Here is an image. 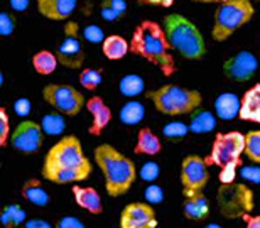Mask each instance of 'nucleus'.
I'll return each mask as SVG.
<instances>
[{
  "label": "nucleus",
  "instance_id": "obj_1",
  "mask_svg": "<svg viewBox=\"0 0 260 228\" xmlns=\"http://www.w3.org/2000/svg\"><path fill=\"white\" fill-rule=\"evenodd\" d=\"M43 178L54 184L80 183L90 178L91 162L83 152V146L76 136L61 137L46 152Z\"/></svg>",
  "mask_w": 260,
  "mask_h": 228
},
{
  "label": "nucleus",
  "instance_id": "obj_2",
  "mask_svg": "<svg viewBox=\"0 0 260 228\" xmlns=\"http://www.w3.org/2000/svg\"><path fill=\"white\" fill-rule=\"evenodd\" d=\"M171 51L173 49L162 24L155 20H142L135 27L130 39V53L155 64L164 76H173L176 73V63Z\"/></svg>",
  "mask_w": 260,
  "mask_h": 228
},
{
  "label": "nucleus",
  "instance_id": "obj_3",
  "mask_svg": "<svg viewBox=\"0 0 260 228\" xmlns=\"http://www.w3.org/2000/svg\"><path fill=\"white\" fill-rule=\"evenodd\" d=\"M93 155H95V162L103 174L108 196L118 198V196L127 194L137 178V169H135L132 159L117 151L110 144L96 146Z\"/></svg>",
  "mask_w": 260,
  "mask_h": 228
},
{
  "label": "nucleus",
  "instance_id": "obj_4",
  "mask_svg": "<svg viewBox=\"0 0 260 228\" xmlns=\"http://www.w3.org/2000/svg\"><path fill=\"white\" fill-rule=\"evenodd\" d=\"M162 27L168 36L171 49L176 51L181 58L198 61L206 54L205 38L194 22L183 14H169L164 17Z\"/></svg>",
  "mask_w": 260,
  "mask_h": 228
},
{
  "label": "nucleus",
  "instance_id": "obj_5",
  "mask_svg": "<svg viewBox=\"0 0 260 228\" xmlns=\"http://www.w3.org/2000/svg\"><path fill=\"white\" fill-rule=\"evenodd\" d=\"M145 96L154 103L157 112L169 117L194 113L203 103V95L198 90L178 86L173 83L149 91Z\"/></svg>",
  "mask_w": 260,
  "mask_h": 228
},
{
  "label": "nucleus",
  "instance_id": "obj_6",
  "mask_svg": "<svg viewBox=\"0 0 260 228\" xmlns=\"http://www.w3.org/2000/svg\"><path fill=\"white\" fill-rule=\"evenodd\" d=\"M255 14L250 0H235V2H220L213 15L211 38L218 43H225L238 29L248 24Z\"/></svg>",
  "mask_w": 260,
  "mask_h": 228
},
{
  "label": "nucleus",
  "instance_id": "obj_7",
  "mask_svg": "<svg viewBox=\"0 0 260 228\" xmlns=\"http://www.w3.org/2000/svg\"><path fill=\"white\" fill-rule=\"evenodd\" d=\"M245 152V136L238 131L220 132L213 141L211 152L206 159L208 166L223 168L226 164L242 162V154Z\"/></svg>",
  "mask_w": 260,
  "mask_h": 228
},
{
  "label": "nucleus",
  "instance_id": "obj_8",
  "mask_svg": "<svg viewBox=\"0 0 260 228\" xmlns=\"http://www.w3.org/2000/svg\"><path fill=\"white\" fill-rule=\"evenodd\" d=\"M43 98L49 107L66 117H76L86 100L80 90L64 83H48L43 88Z\"/></svg>",
  "mask_w": 260,
  "mask_h": 228
},
{
  "label": "nucleus",
  "instance_id": "obj_9",
  "mask_svg": "<svg viewBox=\"0 0 260 228\" xmlns=\"http://www.w3.org/2000/svg\"><path fill=\"white\" fill-rule=\"evenodd\" d=\"M218 206L226 218H243L253 210V193L245 184H221L218 191Z\"/></svg>",
  "mask_w": 260,
  "mask_h": 228
},
{
  "label": "nucleus",
  "instance_id": "obj_10",
  "mask_svg": "<svg viewBox=\"0 0 260 228\" xmlns=\"http://www.w3.org/2000/svg\"><path fill=\"white\" fill-rule=\"evenodd\" d=\"M58 61L68 70H80L85 63V49L81 46V32L76 22H68L64 25L63 43L58 48Z\"/></svg>",
  "mask_w": 260,
  "mask_h": 228
},
{
  "label": "nucleus",
  "instance_id": "obj_11",
  "mask_svg": "<svg viewBox=\"0 0 260 228\" xmlns=\"http://www.w3.org/2000/svg\"><path fill=\"white\" fill-rule=\"evenodd\" d=\"M210 181V169L206 159L200 155H186L181 162V184L183 193H198L203 191Z\"/></svg>",
  "mask_w": 260,
  "mask_h": 228
},
{
  "label": "nucleus",
  "instance_id": "obj_12",
  "mask_svg": "<svg viewBox=\"0 0 260 228\" xmlns=\"http://www.w3.org/2000/svg\"><path fill=\"white\" fill-rule=\"evenodd\" d=\"M9 144L15 151L22 154L38 152L44 144V131L41 123L34 120H24L12 131Z\"/></svg>",
  "mask_w": 260,
  "mask_h": 228
},
{
  "label": "nucleus",
  "instance_id": "obj_13",
  "mask_svg": "<svg viewBox=\"0 0 260 228\" xmlns=\"http://www.w3.org/2000/svg\"><path fill=\"white\" fill-rule=\"evenodd\" d=\"M258 68V59L255 54H252L250 51H240L235 56L228 58L223 64V73L232 81L243 83L252 80L257 73Z\"/></svg>",
  "mask_w": 260,
  "mask_h": 228
},
{
  "label": "nucleus",
  "instance_id": "obj_14",
  "mask_svg": "<svg viewBox=\"0 0 260 228\" xmlns=\"http://www.w3.org/2000/svg\"><path fill=\"white\" fill-rule=\"evenodd\" d=\"M120 228H157V216L150 203H128L120 213Z\"/></svg>",
  "mask_w": 260,
  "mask_h": 228
},
{
  "label": "nucleus",
  "instance_id": "obj_15",
  "mask_svg": "<svg viewBox=\"0 0 260 228\" xmlns=\"http://www.w3.org/2000/svg\"><path fill=\"white\" fill-rule=\"evenodd\" d=\"M86 110L91 115V123L88 127V134L90 136H102V132L105 131L107 125L112 120V110L110 107L103 102L102 96H91L90 100H86Z\"/></svg>",
  "mask_w": 260,
  "mask_h": 228
},
{
  "label": "nucleus",
  "instance_id": "obj_16",
  "mask_svg": "<svg viewBox=\"0 0 260 228\" xmlns=\"http://www.w3.org/2000/svg\"><path fill=\"white\" fill-rule=\"evenodd\" d=\"M76 9V0H38V10L49 20H66Z\"/></svg>",
  "mask_w": 260,
  "mask_h": 228
},
{
  "label": "nucleus",
  "instance_id": "obj_17",
  "mask_svg": "<svg viewBox=\"0 0 260 228\" xmlns=\"http://www.w3.org/2000/svg\"><path fill=\"white\" fill-rule=\"evenodd\" d=\"M73 196L80 208L86 210L91 215H100L103 211V203L100 193L91 186H73Z\"/></svg>",
  "mask_w": 260,
  "mask_h": 228
},
{
  "label": "nucleus",
  "instance_id": "obj_18",
  "mask_svg": "<svg viewBox=\"0 0 260 228\" xmlns=\"http://www.w3.org/2000/svg\"><path fill=\"white\" fill-rule=\"evenodd\" d=\"M183 213L188 220L200 221L210 215V203L208 198L203 194V191L198 193H184V205Z\"/></svg>",
  "mask_w": 260,
  "mask_h": 228
},
{
  "label": "nucleus",
  "instance_id": "obj_19",
  "mask_svg": "<svg viewBox=\"0 0 260 228\" xmlns=\"http://www.w3.org/2000/svg\"><path fill=\"white\" fill-rule=\"evenodd\" d=\"M238 117L245 122L260 123V83L248 88L245 95L242 96V107Z\"/></svg>",
  "mask_w": 260,
  "mask_h": 228
},
{
  "label": "nucleus",
  "instance_id": "obj_20",
  "mask_svg": "<svg viewBox=\"0 0 260 228\" xmlns=\"http://www.w3.org/2000/svg\"><path fill=\"white\" fill-rule=\"evenodd\" d=\"M240 107L242 100H238L235 93H221L215 100V113L223 120H232L240 115Z\"/></svg>",
  "mask_w": 260,
  "mask_h": 228
},
{
  "label": "nucleus",
  "instance_id": "obj_21",
  "mask_svg": "<svg viewBox=\"0 0 260 228\" xmlns=\"http://www.w3.org/2000/svg\"><path fill=\"white\" fill-rule=\"evenodd\" d=\"M160 149H162L160 139L150 128H140L137 134V142H135L134 152L139 155H155L160 152Z\"/></svg>",
  "mask_w": 260,
  "mask_h": 228
},
{
  "label": "nucleus",
  "instance_id": "obj_22",
  "mask_svg": "<svg viewBox=\"0 0 260 228\" xmlns=\"http://www.w3.org/2000/svg\"><path fill=\"white\" fill-rule=\"evenodd\" d=\"M102 51L107 59L118 61V59H123L128 54L130 43L125 38H122V36L113 34V36L105 38V41L102 43Z\"/></svg>",
  "mask_w": 260,
  "mask_h": 228
},
{
  "label": "nucleus",
  "instance_id": "obj_23",
  "mask_svg": "<svg viewBox=\"0 0 260 228\" xmlns=\"http://www.w3.org/2000/svg\"><path fill=\"white\" fill-rule=\"evenodd\" d=\"M20 194H22L24 200H27L29 203H32L36 206H44L49 205V194L48 191L43 188L39 179H27L22 184V189H20Z\"/></svg>",
  "mask_w": 260,
  "mask_h": 228
},
{
  "label": "nucleus",
  "instance_id": "obj_24",
  "mask_svg": "<svg viewBox=\"0 0 260 228\" xmlns=\"http://www.w3.org/2000/svg\"><path fill=\"white\" fill-rule=\"evenodd\" d=\"M58 64H59L58 56H56L53 51L41 49L32 56V66L38 75H43V76L53 75L56 68H58Z\"/></svg>",
  "mask_w": 260,
  "mask_h": 228
},
{
  "label": "nucleus",
  "instance_id": "obj_25",
  "mask_svg": "<svg viewBox=\"0 0 260 228\" xmlns=\"http://www.w3.org/2000/svg\"><path fill=\"white\" fill-rule=\"evenodd\" d=\"M189 131L194 134H208L211 132L216 125V118L211 112L208 110H198L194 113H191V120H189Z\"/></svg>",
  "mask_w": 260,
  "mask_h": 228
},
{
  "label": "nucleus",
  "instance_id": "obj_26",
  "mask_svg": "<svg viewBox=\"0 0 260 228\" xmlns=\"http://www.w3.org/2000/svg\"><path fill=\"white\" fill-rule=\"evenodd\" d=\"M145 115V108L140 102H127L125 105L120 108V113H118V118L123 125H137V123L142 122V118Z\"/></svg>",
  "mask_w": 260,
  "mask_h": 228
},
{
  "label": "nucleus",
  "instance_id": "obj_27",
  "mask_svg": "<svg viewBox=\"0 0 260 228\" xmlns=\"http://www.w3.org/2000/svg\"><path fill=\"white\" fill-rule=\"evenodd\" d=\"M127 12V2L125 0H103L100 4V14L102 17L108 22H115L122 19Z\"/></svg>",
  "mask_w": 260,
  "mask_h": 228
},
{
  "label": "nucleus",
  "instance_id": "obj_28",
  "mask_svg": "<svg viewBox=\"0 0 260 228\" xmlns=\"http://www.w3.org/2000/svg\"><path fill=\"white\" fill-rule=\"evenodd\" d=\"M118 90L123 96H137L144 91V80L139 75H125L118 83Z\"/></svg>",
  "mask_w": 260,
  "mask_h": 228
},
{
  "label": "nucleus",
  "instance_id": "obj_29",
  "mask_svg": "<svg viewBox=\"0 0 260 228\" xmlns=\"http://www.w3.org/2000/svg\"><path fill=\"white\" fill-rule=\"evenodd\" d=\"M25 220V211L19 205H9L5 206L0 213V221L5 228H15Z\"/></svg>",
  "mask_w": 260,
  "mask_h": 228
},
{
  "label": "nucleus",
  "instance_id": "obj_30",
  "mask_svg": "<svg viewBox=\"0 0 260 228\" xmlns=\"http://www.w3.org/2000/svg\"><path fill=\"white\" fill-rule=\"evenodd\" d=\"M41 127H43L44 134L48 136H61L64 131V118L58 113H48L41 120Z\"/></svg>",
  "mask_w": 260,
  "mask_h": 228
},
{
  "label": "nucleus",
  "instance_id": "obj_31",
  "mask_svg": "<svg viewBox=\"0 0 260 228\" xmlns=\"http://www.w3.org/2000/svg\"><path fill=\"white\" fill-rule=\"evenodd\" d=\"M78 80H80V85L85 88V90L93 91V90H96V88L102 85L103 73H102V70L85 68L80 73V76H78Z\"/></svg>",
  "mask_w": 260,
  "mask_h": 228
},
{
  "label": "nucleus",
  "instance_id": "obj_32",
  "mask_svg": "<svg viewBox=\"0 0 260 228\" xmlns=\"http://www.w3.org/2000/svg\"><path fill=\"white\" fill-rule=\"evenodd\" d=\"M245 155L252 162L260 164V131L245 134Z\"/></svg>",
  "mask_w": 260,
  "mask_h": 228
},
{
  "label": "nucleus",
  "instance_id": "obj_33",
  "mask_svg": "<svg viewBox=\"0 0 260 228\" xmlns=\"http://www.w3.org/2000/svg\"><path fill=\"white\" fill-rule=\"evenodd\" d=\"M188 132H189V125H186L183 122H171L162 128V136L173 142L183 141Z\"/></svg>",
  "mask_w": 260,
  "mask_h": 228
},
{
  "label": "nucleus",
  "instance_id": "obj_34",
  "mask_svg": "<svg viewBox=\"0 0 260 228\" xmlns=\"http://www.w3.org/2000/svg\"><path fill=\"white\" fill-rule=\"evenodd\" d=\"M10 136H12V131H10V118L7 110L2 107L0 108V146L5 147L10 141Z\"/></svg>",
  "mask_w": 260,
  "mask_h": 228
},
{
  "label": "nucleus",
  "instance_id": "obj_35",
  "mask_svg": "<svg viewBox=\"0 0 260 228\" xmlns=\"http://www.w3.org/2000/svg\"><path fill=\"white\" fill-rule=\"evenodd\" d=\"M242 162H233V164H226L220 168V183L221 184H232L235 183V178H237V168H240Z\"/></svg>",
  "mask_w": 260,
  "mask_h": 228
},
{
  "label": "nucleus",
  "instance_id": "obj_36",
  "mask_svg": "<svg viewBox=\"0 0 260 228\" xmlns=\"http://www.w3.org/2000/svg\"><path fill=\"white\" fill-rule=\"evenodd\" d=\"M15 25H17V20H15L14 14H10V12L0 14V34L10 36L15 30Z\"/></svg>",
  "mask_w": 260,
  "mask_h": 228
},
{
  "label": "nucleus",
  "instance_id": "obj_37",
  "mask_svg": "<svg viewBox=\"0 0 260 228\" xmlns=\"http://www.w3.org/2000/svg\"><path fill=\"white\" fill-rule=\"evenodd\" d=\"M83 38L93 44H96V43H103V41H105V34H103L102 27H98L95 24H90L83 29Z\"/></svg>",
  "mask_w": 260,
  "mask_h": 228
},
{
  "label": "nucleus",
  "instance_id": "obj_38",
  "mask_svg": "<svg viewBox=\"0 0 260 228\" xmlns=\"http://www.w3.org/2000/svg\"><path fill=\"white\" fill-rule=\"evenodd\" d=\"M144 196H145V201L150 203V205H157V203H160V201L164 200L162 189H160L159 186H155V184L147 186L145 191H144Z\"/></svg>",
  "mask_w": 260,
  "mask_h": 228
},
{
  "label": "nucleus",
  "instance_id": "obj_39",
  "mask_svg": "<svg viewBox=\"0 0 260 228\" xmlns=\"http://www.w3.org/2000/svg\"><path fill=\"white\" fill-rule=\"evenodd\" d=\"M159 176V166L155 162H145L142 168H140V178L147 183H152V181L157 179Z\"/></svg>",
  "mask_w": 260,
  "mask_h": 228
},
{
  "label": "nucleus",
  "instance_id": "obj_40",
  "mask_svg": "<svg viewBox=\"0 0 260 228\" xmlns=\"http://www.w3.org/2000/svg\"><path fill=\"white\" fill-rule=\"evenodd\" d=\"M14 112L17 113L19 117L29 115V112H30V100H27V98H19V100H15L14 102Z\"/></svg>",
  "mask_w": 260,
  "mask_h": 228
},
{
  "label": "nucleus",
  "instance_id": "obj_41",
  "mask_svg": "<svg viewBox=\"0 0 260 228\" xmlns=\"http://www.w3.org/2000/svg\"><path fill=\"white\" fill-rule=\"evenodd\" d=\"M56 228H85V225H83V221L75 218V216H63L56 223Z\"/></svg>",
  "mask_w": 260,
  "mask_h": 228
},
{
  "label": "nucleus",
  "instance_id": "obj_42",
  "mask_svg": "<svg viewBox=\"0 0 260 228\" xmlns=\"http://www.w3.org/2000/svg\"><path fill=\"white\" fill-rule=\"evenodd\" d=\"M242 176L247 181H252V183H260V169L258 168H243Z\"/></svg>",
  "mask_w": 260,
  "mask_h": 228
},
{
  "label": "nucleus",
  "instance_id": "obj_43",
  "mask_svg": "<svg viewBox=\"0 0 260 228\" xmlns=\"http://www.w3.org/2000/svg\"><path fill=\"white\" fill-rule=\"evenodd\" d=\"M137 2L142 5H155V7L169 9V7H173L174 0H137Z\"/></svg>",
  "mask_w": 260,
  "mask_h": 228
},
{
  "label": "nucleus",
  "instance_id": "obj_44",
  "mask_svg": "<svg viewBox=\"0 0 260 228\" xmlns=\"http://www.w3.org/2000/svg\"><path fill=\"white\" fill-rule=\"evenodd\" d=\"M24 228H53L46 220H39V218H34V220H29L25 221Z\"/></svg>",
  "mask_w": 260,
  "mask_h": 228
},
{
  "label": "nucleus",
  "instance_id": "obj_45",
  "mask_svg": "<svg viewBox=\"0 0 260 228\" xmlns=\"http://www.w3.org/2000/svg\"><path fill=\"white\" fill-rule=\"evenodd\" d=\"M29 7V0H10V9L15 12H22Z\"/></svg>",
  "mask_w": 260,
  "mask_h": 228
},
{
  "label": "nucleus",
  "instance_id": "obj_46",
  "mask_svg": "<svg viewBox=\"0 0 260 228\" xmlns=\"http://www.w3.org/2000/svg\"><path fill=\"white\" fill-rule=\"evenodd\" d=\"M243 221H245L247 228H260V215L257 216L243 215Z\"/></svg>",
  "mask_w": 260,
  "mask_h": 228
},
{
  "label": "nucleus",
  "instance_id": "obj_47",
  "mask_svg": "<svg viewBox=\"0 0 260 228\" xmlns=\"http://www.w3.org/2000/svg\"><path fill=\"white\" fill-rule=\"evenodd\" d=\"M193 2H198V4H218V2H221V0H193Z\"/></svg>",
  "mask_w": 260,
  "mask_h": 228
},
{
  "label": "nucleus",
  "instance_id": "obj_48",
  "mask_svg": "<svg viewBox=\"0 0 260 228\" xmlns=\"http://www.w3.org/2000/svg\"><path fill=\"white\" fill-rule=\"evenodd\" d=\"M205 228H221V226L218 225V223H210V225H206Z\"/></svg>",
  "mask_w": 260,
  "mask_h": 228
},
{
  "label": "nucleus",
  "instance_id": "obj_49",
  "mask_svg": "<svg viewBox=\"0 0 260 228\" xmlns=\"http://www.w3.org/2000/svg\"><path fill=\"white\" fill-rule=\"evenodd\" d=\"M221 2H235V0H221Z\"/></svg>",
  "mask_w": 260,
  "mask_h": 228
}]
</instances>
